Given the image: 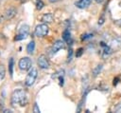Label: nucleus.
Instances as JSON below:
<instances>
[{
	"label": "nucleus",
	"instance_id": "1",
	"mask_svg": "<svg viewBox=\"0 0 121 113\" xmlns=\"http://www.w3.org/2000/svg\"><path fill=\"white\" fill-rule=\"evenodd\" d=\"M27 103L26 93L24 89H16L11 94V104L15 106L16 104H20L21 106L26 105Z\"/></svg>",
	"mask_w": 121,
	"mask_h": 113
},
{
	"label": "nucleus",
	"instance_id": "2",
	"mask_svg": "<svg viewBox=\"0 0 121 113\" xmlns=\"http://www.w3.org/2000/svg\"><path fill=\"white\" fill-rule=\"evenodd\" d=\"M48 30H49V28L48 26L46 25V23H43V24H40L38 25L35 29H34V34L35 36L37 37H44L47 33H48Z\"/></svg>",
	"mask_w": 121,
	"mask_h": 113
},
{
	"label": "nucleus",
	"instance_id": "3",
	"mask_svg": "<svg viewBox=\"0 0 121 113\" xmlns=\"http://www.w3.org/2000/svg\"><path fill=\"white\" fill-rule=\"evenodd\" d=\"M37 76H38V71L36 68H31L30 71L28 72V74L26 75V81H25V84L26 86H31L33 85V84L35 83L36 79H37Z\"/></svg>",
	"mask_w": 121,
	"mask_h": 113
},
{
	"label": "nucleus",
	"instance_id": "4",
	"mask_svg": "<svg viewBox=\"0 0 121 113\" xmlns=\"http://www.w3.org/2000/svg\"><path fill=\"white\" fill-rule=\"evenodd\" d=\"M31 66H32V62H31V59L28 58V57H23L19 60V63H18V66L21 70H29L31 68Z\"/></svg>",
	"mask_w": 121,
	"mask_h": 113
},
{
	"label": "nucleus",
	"instance_id": "5",
	"mask_svg": "<svg viewBox=\"0 0 121 113\" xmlns=\"http://www.w3.org/2000/svg\"><path fill=\"white\" fill-rule=\"evenodd\" d=\"M28 32H29V27L27 25H23L20 29H19V33L18 35L15 37V40L19 41V40H23V39H26V36L28 35Z\"/></svg>",
	"mask_w": 121,
	"mask_h": 113
},
{
	"label": "nucleus",
	"instance_id": "6",
	"mask_svg": "<svg viewBox=\"0 0 121 113\" xmlns=\"http://www.w3.org/2000/svg\"><path fill=\"white\" fill-rule=\"evenodd\" d=\"M37 64H38L39 67L42 68V69H46V68L49 67V62H48L46 56L43 55V54H42V55H40V56L38 57Z\"/></svg>",
	"mask_w": 121,
	"mask_h": 113
},
{
	"label": "nucleus",
	"instance_id": "7",
	"mask_svg": "<svg viewBox=\"0 0 121 113\" xmlns=\"http://www.w3.org/2000/svg\"><path fill=\"white\" fill-rule=\"evenodd\" d=\"M64 47V43H63V41H61V40H57L54 44H53V46H52V53H57L59 50H60V49H62Z\"/></svg>",
	"mask_w": 121,
	"mask_h": 113
},
{
	"label": "nucleus",
	"instance_id": "8",
	"mask_svg": "<svg viewBox=\"0 0 121 113\" xmlns=\"http://www.w3.org/2000/svg\"><path fill=\"white\" fill-rule=\"evenodd\" d=\"M100 44H101V47H103V53H102V57L105 59V58L109 57V56L112 54V47H111L110 46H107V45H106L105 43H103V42H101Z\"/></svg>",
	"mask_w": 121,
	"mask_h": 113
},
{
	"label": "nucleus",
	"instance_id": "9",
	"mask_svg": "<svg viewBox=\"0 0 121 113\" xmlns=\"http://www.w3.org/2000/svg\"><path fill=\"white\" fill-rule=\"evenodd\" d=\"M91 3H92V0H78L75 3V5L78 9H86L91 5Z\"/></svg>",
	"mask_w": 121,
	"mask_h": 113
},
{
	"label": "nucleus",
	"instance_id": "10",
	"mask_svg": "<svg viewBox=\"0 0 121 113\" xmlns=\"http://www.w3.org/2000/svg\"><path fill=\"white\" fill-rule=\"evenodd\" d=\"M16 14V9L14 8H9L5 11V18L6 19H11Z\"/></svg>",
	"mask_w": 121,
	"mask_h": 113
},
{
	"label": "nucleus",
	"instance_id": "11",
	"mask_svg": "<svg viewBox=\"0 0 121 113\" xmlns=\"http://www.w3.org/2000/svg\"><path fill=\"white\" fill-rule=\"evenodd\" d=\"M53 20H54V16H53L52 13H45L42 17V21L43 23H46V24L47 23H52Z\"/></svg>",
	"mask_w": 121,
	"mask_h": 113
},
{
	"label": "nucleus",
	"instance_id": "12",
	"mask_svg": "<svg viewBox=\"0 0 121 113\" xmlns=\"http://www.w3.org/2000/svg\"><path fill=\"white\" fill-rule=\"evenodd\" d=\"M62 38H63V40L66 42V43H72V38H71V33H70V31L68 30V29H66V30H64L63 31V33H62Z\"/></svg>",
	"mask_w": 121,
	"mask_h": 113
},
{
	"label": "nucleus",
	"instance_id": "13",
	"mask_svg": "<svg viewBox=\"0 0 121 113\" xmlns=\"http://www.w3.org/2000/svg\"><path fill=\"white\" fill-rule=\"evenodd\" d=\"M34 49H35V42L30 41L26 46V51L28 54H32L34 52Z\"/></svg>",
	"mask_w": 121,
	"mask_h": 113
},
{
	"label": "nucleus",
	"instance_id": "14",
	"mask_svg": "<svg viewBox=\"0 0 121 113\" xmlns=\"http://www.w3.org/2000/svg\"><path fill=\"white\" fill-rule=\"evenodd\" d=\"M102 65L100 64V65H97L94 69H93V76L94 77H96L98 74H99V72L101 71V69H102Z\"/></svg>",
	"mask_w": 121,
	"mask_h": 113
},
{
	"label": "nucleus",
	"instance_id": "15",
	"mask_svg": "<svg viewBox=\"0 0 121 113\" xmlns=\"http://www.w3.org/2000/svg\"><path fill=\"white\" fill-rule=\"evenodd\" d=\"M13 66H14V60L13 58H10L9 61V71L10 76H12L13 74Z\"/></svg>",
	"mask_w": 121,
	"mask_h": 113
},
{
	"label": "nucleus",
	"instance_id": "16",
	"mask_svg": "<svg viewBox=\"0 0 121 113\" xmlns=\"http://www.w3.org/2000/svg\"><path fill=\"white\" fill-rule=\"evenodd\" d=\"M6 75V69L3 65H0V79H4Z\"/></svg>",
	"mask_w": 121,
	"mask_h": 113
},
{
	"label": "nucleus",
	"instance_id": "17",
	"mask_svg": "<svg viewBox=\"0 0 121 113\" xmlns=\"http://www.w3.org/2000/svg\"><path fill=\"white\" fill-rule=\"evenodd\" d=\"M43 6H44V4H43V2L42 1V0H36V8L40 10V9H42L43 8Z\"/></svg>",
	"mask_w": 121,
	"mask_h": 113
},
{
	"label": "nucleus",
	"instance_id": "18",
	"mask_svg": "<svg viewBox=\"0 0 121 113\" xmlns=\"http://www.w3.org/2000/svg\"><path fill=\"white\" fill-rule=\"evenodd\" d=\"M82 53H83V48H82V47H79V48L77 50V52H76V57H80Z\"/></svg>",
	"mask_w": 121,
	"mask_h": 113
},
{
	"label": "nucleus",
	"instance_id": "19",
	"mask_svg": "<svg viewBox=\"0 0 121 113\" xmlns=\"http://www.w3.org/2000/svg\"><path fill=\"white\" fill-rule=\"evenodd\" d=\"M33 112H35V113H40V108L38 107L37 103L34 104V106H33Z\"/></svg>",
	"mask_w": 121,
	"mask_h": 113
},
{
	"label": "nucleus",
	"instance_id": "20",
	"mask_svg": "<svg viewBox=\"0 0 121 113\" xmlns=\"http://www.w3.org/2000/svg\"><path fill=\"white\" fill-rule=\"evenodd\" d=\"M92 37H93V34H83V35H82V40L91 39Z\"/></svg>",
	"mask_w": 121,
	"mask_h": 113
},
{
	"label": "nucleus",
	"instance_id": "21",
	"mask_svg": "<svg viewBox=\"0 0 121 113\" xmlns=\"http://www.w3.org/2000/svg\"><path fill=\"white\" fill-rule=\"evenodd\" d=\"M115 111L116 112H121V104H117V106L115 107Z\"/></svg>",
	"mask_w": 121,
	"mask_h": 113
},
{
	"label": "nucleus",
	"instance_id": "22",
	"mask_svg": "<svg viewBox=\"0 0 121 113\" xmlns=\"http://www.w3.org/2000/svg\"><path fill=\"white\" fill-rule=\"evenodd\" d=\"M72 53H73V51H72V49L70 48V50H69V53H68V61H70V60L72 59Z\"/></svg>",
	"mask_w": 121,
	"mask_h": 113
},
{
	"label": "nucleus",
	"instance_id": "23",
	"mask_svg": "<svg viewBox=\"0 0 121 113\" xmlns=\"http://www.w3.org/2000/svg\"><path fill=\"white\" fill-rule=\"evenodd\" d=\"M118 80H119L118 78H115V79H113V85H114L117 84V81H118Z\"/></svg>",
	"mask_w": 121,
	"mask_h": 113
},
{
	"label": "nucleus",
	"instance_id": "24",
	"mask_svg": "<svg viewBox=\"0 0 121 113\" xmlns=\"http://www.w3.org/2000/svg\"><path fill=\"white\" fill-rule=\"evenodd\" d=\"M50 3H56V2H58V1H60V0H48Z\"/></svg>",
	"mask_w": 121,
	"mask_h": 113
},
{
	"label": "nucleus",
	"instance_id": "25",
	"mask_svg": "<svg viewBox=\"0 0 121 113\" xmlns=\"http://www.w3.org/2000/svg\"><path fill=\"white\" fill-rule=\"evenodd\" d=\"M95 1L96 3H102V2L104 1V0H95Z\"/></svg>",
	"mask_w": 121,
	"mask_h": 113
},
{
	"label": "nucleus",
	"instance_id": "26",
	"mask_svg": "<svg viewBox=\"0 0 121 113\" xmlns=\"http://www.w3.org/2000/svg\"><path fill=\"white\" fill-rule=\"evenodd\" d=\"M26 0H22V2H26Z\"/></svg>",
	"mask_w": 121,
	"mask_h": 113
},
{
	"label": "nucleus",
	"instance_id": "27",
	"mask_svg": "<svg viewBox=\"0 0 121 113\" xmlns=\"http://www.w3.org/2000/svg\"><path fill=\"white\" fill-rule=\"evenodd\" d=\"M0 20H1V18H0Z\"/></svg>",
	"mask_w": 121,
	"mask_h": 113
}]
</instances>
